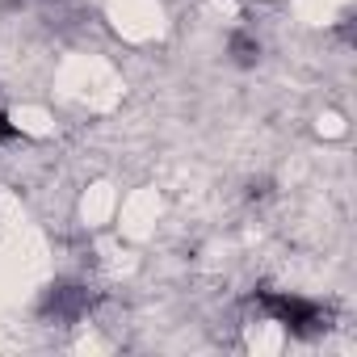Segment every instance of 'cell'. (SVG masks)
I'll list each match as a JSON object with an SVG mask.
<instances>
[{"mask_svg": "<svg viewBox=\"0 0 357 357\" xmlns=\"http://www.w3.org/2000/svg\"><path fill=\"white\" fill-rule=\"evenodd\" d=\"M261 307L273 324L290 328V332H315L324 328V307L311 298H298L290 290H261Z\"/></svg>", "mask_w": 357, "mask_h": 357, "instance_id": "1", "label": "cell"}, {"mask_svg": "<svg viewBox=\"0 0 357 357\" xmlns=\"http://www.w3.org/2000/svg\"><path fill=\"white\" fill-rule=\"evenodd\" d=\"M231 55H236V63H240V68H248V63H257V55H261V47H257L252 38H244V34H236V38H231Z\"/></svg>", "mask_w": 357, "mask_h": 357, "instance_id": "2", "label": "cell"}, {"mask_svg": "<svg viewBox=\"0 0 357 357\" xmlns=\"http://www.w3.org/2000/svg\"><path fill=\"white\" fill-rule=\"evenodd\" d=\"M17 135V126L9 122V114H0V143H5V139H13Z\"/></svg>", "mask_w": 357, "mask_h": 357, "instance_id": "3", "label": "cell"}]
</instances>
